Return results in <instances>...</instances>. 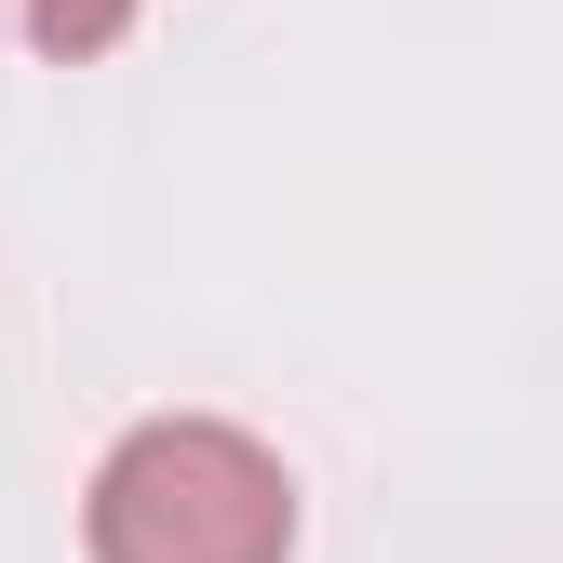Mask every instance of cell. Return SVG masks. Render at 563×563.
Segmentation results:
<instances>
[{"label": "cell", "mask_w": 563, "mask_h": 563, "mask_svg": "<svg viewBox=\"0 0 563 563\" xmlns=\"http://www.w3.org/2000/svg\"><path fill=\"white\" fill-rule=\"evenodd\" d=\"M95 563H296V470L229 416H148L81 483Z\"/></svg>", "instance_id": "6da1fadb"}, {"label": "cell", "mask_w": 563, "mask_h": 563, "mask_svg": "<svg viewBox=\"0 0 563 563\" xmlns=\"http://www.w3.org/2000/svg\"><path fill=\"white\" fill-rule=\"evenodd\" d=\"M134 14H148V0H14V27H27L54 67H95V54H108Z\"/></svg>", "instance_id": "7a4b0ae2"}]
</instances>
